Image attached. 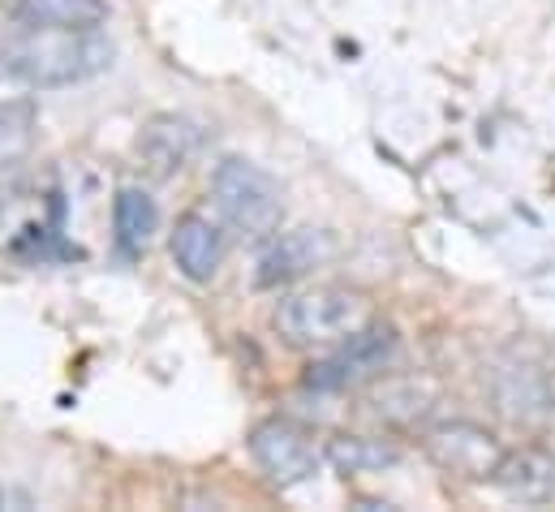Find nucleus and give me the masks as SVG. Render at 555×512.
<instances>
[{"label": "nucleus", "instance_id": "f257e3e1", "mask_svg": "<svg viewBox=\"0 0 555 512\" xmlns=\"http://www.w3.org/2000/svg\"><path fill=\"white\" fill-rule=\"evenodd\" d=\"M375 319L371 297L349 284H314L301 293L280 297L272 328L293 349H336L353 332H362Z\"/></svg>", "mask_w": 555, "mask_h": 512}, {"label": "nucleus", "instance_id": "f03ea898", "mask_svg": "<svg viewBox=\"0 0 555 512\" xmlns=\"http://www.w3.org/2000/svg\"><path fill=\"white\" fill-rule=\"evenodd\" d=\"M9 52L22 69V82L39 91L87 82L113 65V43L100 30H48V39H30Z\"/></svg>", "mask_w": 555, "mask_h": 512}, {"label": "nucleus", "instance_id": "7ed1b4c3", "mask_svg": "<svg viewBox=\"0 0 555 512\" xmlns=\"http://www.w3.org/2000/svg\"><path fill=\"white\" fill-rule=\"evenodd\" d=\"M211 199L224 216V225L242 238H272L284 220V199L280 185L250 159L229 155L211 172Z\"/></svg>", "mask_w": 555, "mask_h": 512}, {"label": "nucleus", "instance_id": "20e7f679", "mask_svg": "<svg viewBox=\"0 0 555 512\" xmlns=\"http://www.w3.org/2000/svg\"><path fill=\"white\" fill-rule=\"evenodd\" d=\"M397 332L388 323H366L362 332H353L349 341H340L314 371H310V387L319 392H345V387L362 384L371 375H384L392 362H397Z\"/></svg>", "mask_w": 555, "mask_h": 512}, {"label": "nucleus", "instance_id": "39448f33", "mask_svg": "<svg viewBox=\"0 0 555 512\" xmlns=\"http://www.w3.org/2000/svg\"><path fill=\"white\" fill-rule=\"evenodd\" d=\"M246 448H250L255 465L268 474V483H276V487L310 483L314 470H319V461H323L319 448L310 444V435H306L297 422H288V418H268V422H259V426L250 431Z\"/></svg>", "mask_w": 555, "mask_h": 512}, {"label": "nucleus", "instance_id": "423d86ee", "mask_svg": "<svg viewBox=\"0 0 555 512\" xmlns=\"http://www.w3.org/2000/svg\"><path fill=\"white\" fill-rule=\"evenodd\" d=\"M426 452H430V461L439 470L474 478V483L495 478L500 461L508 457L504 444L478 422H439V426H430L426 431Z\"/></svg>", "mask_w": 555, "mask_h": 512}, {"label": "nucleus", "instance_id": "0eeeda50", "mask_svg": "<svg viewBox=\"0 0 555 512\" xmlns=\"http://www.w3.org/2000/svg\"><path fill=\"white\" fill-rule=\"evenodd\" d=\"M491 396L517 422L555 418V375L530 358H500L491 367Z\"/></svg>", "mask_w": 555, "mask_h": 512}, {"label": "nucleus", "instance_id": "6e6552de", "mask_svg": "<svg viewBox=\"0 0 555 512\" xmlns=\"http://www.w3.org/2000/svg\"><path fill=\"white\" fill-rule=\"evenodd\" d=\"M336 255V242L327 229H288V233H272L263 255L255 263V284L259 289H280L293 284L301 276H310L314 267H323Z\"/></svg>", "mask_w": 555, "mask_h": 512}, {"label": "nucleus", "instance_id": "1a4fd4ad", "mask_svg": "<svg viewBox=\"0 0 555 512\" xmlns=\"http://www.w3.org/2000/svg\"><path fill=\"white\" fill-rule=\"evenodd\" d=\"M198 146H203L198 126L185 121V117H177V113L151 117L139 133V159H142V168H146V177H155V181L177 177V172L198 155Z\"/></svg>", "mask_w": 555, "mask_h": 512}, {"label": "nucleus", "instance_id": "9d476101", "mask_svg": "<svg viewBox=\"0 0 555 512\" xmlns=\"http://www.w3.org/2000/svg\"><path fill=\"white\" fill-rule=\"evenodd\" d=\"M168 251H172V263H177V271H181L185 280L207 284V280H216V271H220V263H224V251H229V246H224V233H220L207 216L190 212V216L177 220Z\"/></svg>", "mask_w": 555, "mask_h": 512}, {"label": "nucleus", "instance_id": "9b49d317", "mask_svg": "<svg viewBox=\"0 0 555 512\" xmlns=\"http://www.w3.org/2000/svg\"><path fill=\"white\" fill-rule=\"evenodd\" d=\"M9 17L26 30H100L108 22V0H13Z\"/></svg>", "mask_w": 555, "mask_h": 512}, {"label": "nucleus", "instance_id": "f8f14e48", "mask_svg": "<svg viewBox=\"0 0 555 512\" xmlns=\"http://www.w3.org/2000/svg\"><path fill=\"white\" fill-rule=\"evenodd\" d=\"M439 405V387L422 375H397L371 387V413L388 426H422Z\"/></svg>", "mask_w": 555, "mask_h": 512}, {"label": "nucleus", "instance_id": "ddd939ff", "mask_svg": "<svg viewBox=\"0 0 555 512\" xmlns=\"http://www.w3.org/2000/svg\"><path fill=\"white\" fill-rule=\"evenodd\" d=\"M491 483H500L513 500H526V504L547 500V496H555V461L547 452H534V448L508 452Z\"/></svg>", "mask_w": 555, "mask_h": 512}, {"label": "nucleus", "instance_id": "4468645a", "mask_svg": "<svg viewBox=\"0 0 555 512\" xmlns=\"http://www.w3.org/2000/svg\"><path fill=\"white\" fill-rule=\"evenodd\" d=\"M155 229H159V207H155V199H151L146 190H139V185L117 190V199H113V233H117V246H121L126 255H142V251L151 246Z\"/></svg>", "mask_w": 555, "mask_h": 512}, {"label": "nucleus", "instance_id": "2eb2a0df", "mask_svg": "<svg viewBox=\"0 0 555 512\" xmlns=\"http://www.w3.org/2000/svg\"><path fill=\"white\" fill-rule=\"evenodd\" d=\"M323 457L340 470V474H375L401 461V448L384 444V439H366V435H336L327 439Z\"/></svg>", "mask_w": 555, "mask_h": 512}, {"label": "nucleus", "instance_id": "dca6fc26", "mask_svg": "<svg viewBox=\"0 0 555 512\" xmlns=\"http://www.w3.org/2000/svg\"><path fill=\"white\" fill-rule=\"evenodd\" d=\"M35 138V104L30 100H0V164L17 159Z\"/></svg>", "mask_w": 555, "mask_h": 512}, {"label": "nucleus", "instance_id": "f3484780", "mask_svg": "<svg viewBox=\"0 0 555 512\" xmlns=\"http://www.w3.org/2000/svg\"><path fill=\"white\" fill-rule=\"evenodd\" d=\"M13 91H26V82H22V69H17L13 52L4 48V52H0V100L13 95Z\"/></svg>", "mask_w": 555, "mask_h": 512}, {"label": "nucleus", "instance_id": "a211bd4d", "mask_svg": "<svg viewBox=\"0 0 555 512\" xmlns=\"http://www.w3.org/2000/svg\"><path fill=\"white\" fill-rule=\"evenodd\" d=\"M0 504H4V491H0Z\"/></svg>", "mask_w": 555, "mask_h": 512}]
</instances>
